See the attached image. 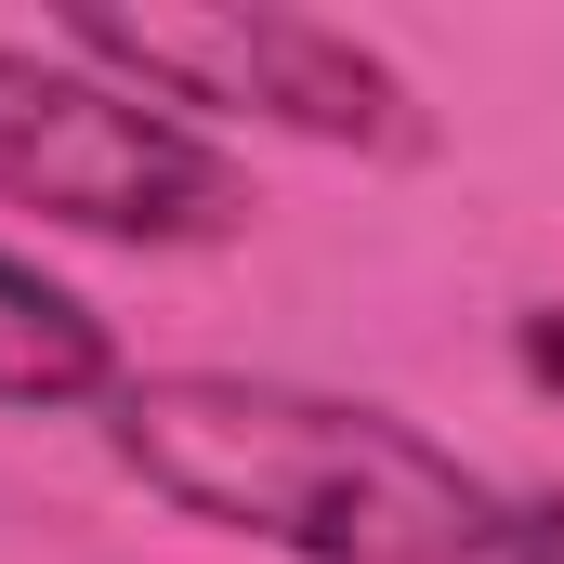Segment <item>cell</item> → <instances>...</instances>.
Here are the masks:
<instances>
[{
	"mask_svg": "<svg viewBox=\"0 0 564 564\" xmlns=\"http://www.w3.org/2000/svg\"><path fill=\"white\" fill-rule=\"evenodd\" d=\"M0 210H40V224L119 237V250H197V237L250 224V184L171 106L93 79L79 53L0 40Z\"/></svg>",
	"mask_w": 564,
	"mask_h": 564,
	"instance_id": "3957f363",
	"label": "cell"
},
{
	"mask_svg": "<svg viewBox=\"0 0 564 564\" xmlns=\"http://www.w3.org/2000/svg\"><path fill=\"white\" fill-rule=\"evenodd\" d=\"M106 446L144 486L224 539H263L289 564H486L512 552V499L408 433L394 408L302 394L250 368H144L106 394Z\"/></svg>",
	"mask_w": 564,
	"mask_h": 564,
	"instance_id": "6da1fadb",
	"label": "cell"
},
{
	"mask_svg": "<svg viewBox=\"0 0 564 564\" xmlns=\"http://www.w3.org/2000/svg\"><path fill=\"white\" fill-rule=\"evenodd\" d=\"M93 394H119L106 315L0 250V408H93Z\"/></svg>",
	"mask_w": 564,
	"mask_h": 564,
	"instance_id": "277c9868",
	"label": "cell"
},
{
	"mask_svg": "<svg viewBox=\"0 0 564 564\" xmlns=\"http://www.w3.org/2000/svg\"><path fill=\"white\" fill-rule=\"evenodd\" d=\"M53 53H79L93 79H119L144 106H210V119H263V132H302L328 158H381L408 171L433 158V106L408 93L394 53H368L355 26L328 13H263V0H93L53 26Z\"/></svg>",
	"mask_w": 564,
	"mask_h": 564,
	"instance_id": "7a4b0ae2",
	"label": "cell"
},
{
	"mask_svg": "<svg viewBox=\"0 0 564 564\" xmlns=\"http://www.w3.org/2000/svg\"><path fill=\"white\" fill-rule=\"evenodd\" d=\"M512 355H525V381H539V394H564V315H525V328H512Z\"/></svg>",
	"mask_w": 564,
	"mask_h": 564,
	"instance_id": "8992f818",
	"label": "cell"
},
{
	"mask_svg": "<svg viewBox=\"0 0 564 564\" xmlns=\"http://www.w3.org/2000/svg\"><path fill=\"white\" fill-rule=\"evenodd\" d=\"M512 564H564V486H552V499H525V512H512Z\"/></svg>",
	"mask_w": 564,
	"mask_h": 564,
	"instance_id": "5b68a950",
	"label": "cell"
}]
</instances>
